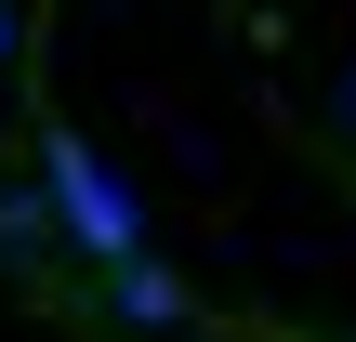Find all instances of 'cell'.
Segmentation results:
<instances>
[{"instance_id":"cell-1","label":"cell","mask_w":356,"mask_h":342,"mask_svg":"<svg viewBox=\"0 0 356 342\" xmlns=\"http://www.w3.org/2000/svg\"><path fill=\"white\" fill-rule=\"evenodd\" d=\"M53 211H66V237L92 264H132V198L92 171V145H53Z\"/></svg>"},{"instance_id":"cell-2","label":"cell","mask_w":356,"mask_h":342,"mask_svg":"<svg viewBox=\"0 0 356 342\" xmlns=\"http://www.w3.org/2000/svg\"><path fill=\"white\" fill-rule=\"evenodd\" d=\"M106 277H119V316H132V330H159V316H185V290H172V277H159L145 250H132V264H106Z\"/></svg>"},{"instance_id":"cell-3","label":"cell","mask_w":356,"mask_h":342,"mask_svg":"<svg viewBox=\"0 0 356 342\" xmlns=\"http://www.w3.org/2000/svg\"><path fill=\"white\" fill-rule=\"evenodd\" d=\"M0 66H13V13H0Z\"/></svg>"}]
</instances>
